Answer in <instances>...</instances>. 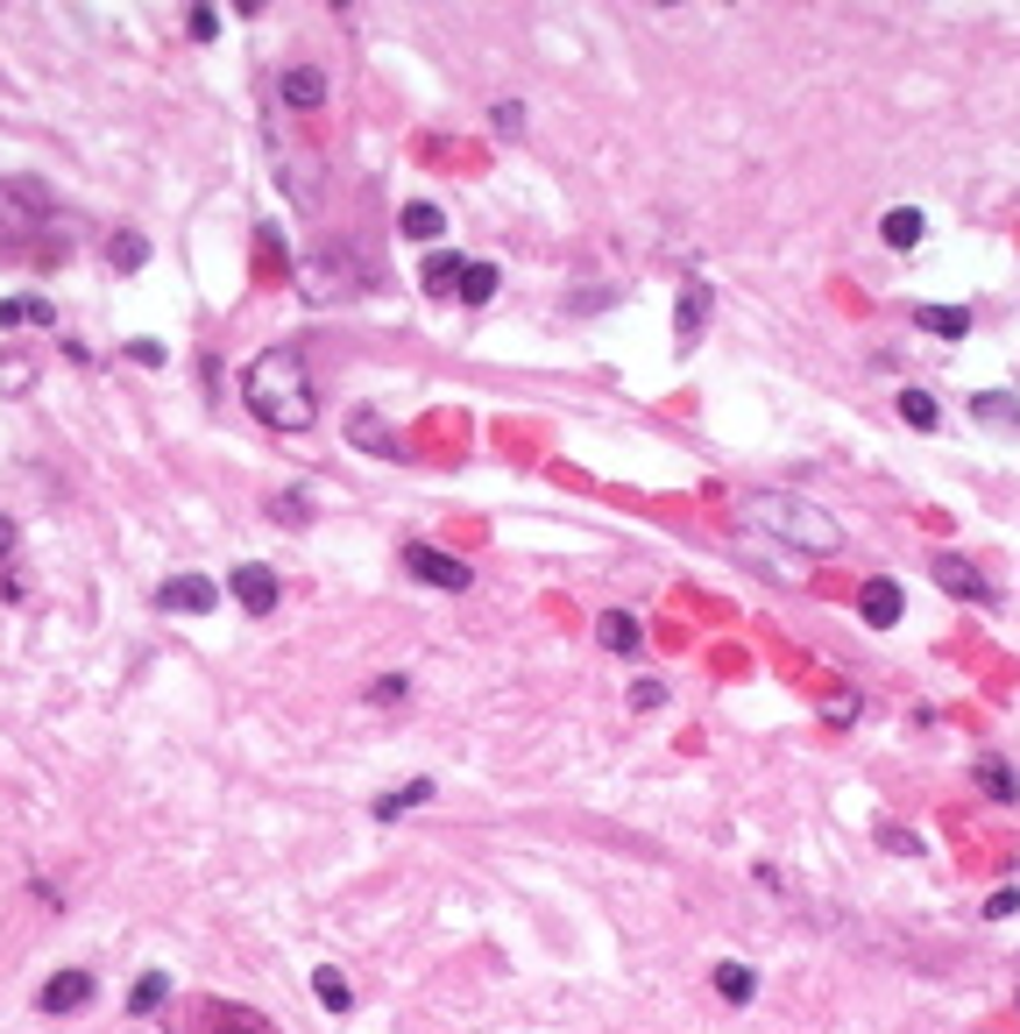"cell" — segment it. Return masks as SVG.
I'll return each mask as SVG.
<instances>
[{
  "mask_svg": "<svg viewBox=\"0 0 1020 1034\" xmlns=\"http://www.w3.org/2000/svg\"><path fill=\"white\" fill-rule=\"evenodd\" d=\"M242 404L263 418V426H277V432H305L312 418H320L312 376H305V362H298L291 348H263L242 369Z\"/></svg>",
  "mask_w": 1020,
  "mask_h": 1034,
  "instance_id": "6da1fadb",
  "label": "cell"
},
{
  "mask_svg": "<svg viewBox=\"0 0 1020 1034\" xmlns=\"http://www.w3.org/2000/svg\"><path fill=\"white\" fill-rule=\"evenodd\" d=\"M738 511H744V524H758L765 538H779V546H793V553H836L844 546V524L822 511V503L787 497V489H752Z\"/></svg>",
  "mask_w": 1020,
  "mask_h": 1034,
  "instance_id": "7a4b0ae2",
  "label": "cell"
},
{
  "mask_svg": "<svg viewBox=\"0 0 1020 1034\" xmlns=\"http://www.w3.org/2000/svg\"><path fill=\"white\" fill-rule=\"evenodd\" d=\"M404 574H418L426 589H454L461 595L475 581V567L454 560V553H440V546H426V538H412V546H404Z\"/></svg>",
  "mask_w": 1020,
  "mask_h": 1034,
  "instance_id": "3957f363",
  "label": "cell"
},
{
  "mask_svg": "<svg viewBox=\"0 0 1020 1034\" xmlns=\"http://www.w3.org/2000/svg\"><path fill=\"white\" fill-rule=\"evenodd\" d=\"M43 220H50V199H43L36 185H22V177H14V185H0V234H36Z\"/></svg>",
  "mask_w": 1020,
  "mask_h": 1034,
  "instance_id": "277c9868",
  "label": "cell"
},
{
  "mask_svg": "<svg viewBox=\"0 0 1020 1034\" xmlns=\"http://www.w3.org/2000/svg\"><path fill=\"white\" fill-rule=\"evenodd\" d=\"M228 589H234V603H242L248 617H269V609L283 603V581H277V567H263V560L234 567V574H228Z\"/></svg>",
  "mask_w": 1020,
  "mask_h": 1034,
  "instance_id": "5b68a950",
  "label": "cell"
},
{
  "mask_svg": "<svg viewBox=\"0 0 1020 1034\" xmlns=\"http://www.w3.org/2000/svg\"><path fill=\"white\" fill-rule=\"evenodd\" d=\"M185 1034H277V1027H269L255 1007H220V999H199Z\"/></svg>",
  "mask_w": 1020,
  "mask_h": 1034,
  "instance_id": "8992f818",
  "label": "cell"
},
{
  "mask_svg": "<svg viewBox=\"0 0 1020 1034\" xmlns=\"http://www.w3.org/2000/svg\"><path fill=\"white\" fill-rule=\"evenodd\" d=\"M213 603H220V581H206V574H171L157 589V609H171V617H206Z\"/></svg>",
  "mask_w": 1020,
  "mask_h": 1034,
  "instance_id": "52a82bcc",
  "label": "cell"
},
{
  "mask_svg": "<svg viewBox=\"0 0 1020 1034\" xmlns=\"http://www.w3.org/2000/svg\"><path fill=\"white\" fill-rule=\"evenodd\" d=\"M900 609H907V595H900V581H886V574H872L858 589V617L872 624V631H893L900 624Z\"/></svg>",
  "mask_w": 1020,
  "mask_h": 1034,
  "instance_id": "ba28073f",
  "label": "cell"
},
{
  "mask_svg": "<svg viewBox=\"0 0 1020 1034\" xmlns=\"http://www.w3.org/2000/svg\"><path fill=\"white\" fill-rule=\"evenodd\" d=\"M277 100L283 107H298V114H312L326 100V71L320 65H291V71H277Z\"/></svg>",
  "mask_w": 1020,
  "mask_h": 1034,
  "instance_id": "9c48e42d",
  "label": "cell"
},
{
  "mask_svg": "<svg viewBox=\"0 0 1020 1034\" xmlns=\"http://www.w3.org/2000/svg\"><path fill=\"white\" fill-rule=\"evenodd\" d=\"M36 1007H43V1013H79V1007H93V978H85V971H57V978L36 992Z\"/></svg>",
  "mask_w": 1020,
  "mask_h": 1034,
  "instance_id": "30bf717a",
  "label": "cell"
},
{
  "mask_svg": "<svg viewBox=\"0 0 1020 1034\" xmlns=\"http://www.w3.org/2000/svg\"><path fill=\"white\" fill-rule=\"evenodd\" d=\"M936 581L950 595H964V603H993V581H985L971 560H957V553H936Z\"/></svg>",
  "mask_w": 1020,
  "mask_h": 1034,
  "instance_id": "8fae6325",
  "label": "cell"
},
{
  "mask_svg": "<svg viewBox=\"0 0 1020 1034\" xmlns=\"http://www.w3.org/2000/svg\"><path fill=\"white\" fill-rule=\"evenodd\" d=\"M914 326L936 334V340H964L971 334V312L964 305H914Z\"/></svg>",
  "mask_w": 1020,
  "mask_h": 1034,
  "instance_id": "7c38bea8",
  "label": "cell"
},
{
  "mask_svg": "<svg viewBox=\"0 0 1020 1034\" xmlns=\"http://www.w3.org/2000/svg\"><path fill=\"white\" fill-rule=\"evenodd\" d=\"M397 228H404V242H440V234H447V213H440L432 199H412V206L397 213Z\"/></svg>",
  "mask_w": 1020,
  "mask_h": 1034,
  "instance_id": "4fadbf2b",
  "label": "cell"
},
{
  "mask_svg": "<svg viewBox=\"0 0 1020 1034\" xmlns=\"http://www.w3.org/2000/svg\"><path fill=\"white\" fill-rule=\"evenodd\" d=\"M461 269H468V263H461L454 248H432V256H426V269H418V283H426L432 298H447V291H461Z\"/></svg>",
  "mask_w": 1020,
  "mask_h": 1034,
  "instance_id": "5bb4252c",
  "label": "cell"
},
{
  "mask_svg": "<svg viewBox=\"0 0 1020 1034\" xmlns=\"http://www.w3.org/2000/svg\"><path fill=\"white\" fill-rule=\"evenodd\" d=\"M879 234H886V248H922V234H928V220L914 213V206H893L886 220H879Z\"/></svg>",
  "mask_w": 1020,
  "mask_h": 1034,
  "instance_id": "9a60e30c",
  "label": "cell"
},
{
  "mask_svg": "<svg viewBox=\"0 0 1020 1034\" xmlns=\"http://www.w3.org/2000/svg\"><path fill=\"white\" fill-rule=\"evenodd\" d=\"M716 992H723L730 1007H752V992H758V971H752V964H716Z\"/></svg>",
  "mask_w": 1020,
  "mask_h": 1034,
  "instance_id": "2e32d148",
  "label": "cell"
},
{
  "mask_svg": "<svg viewBox=\"0 0 1020 1034\" xmlns=\"http://www.w3.org/2000/svg\"><path fill=\"white\" fill-rule=\"evenodd\" d=\"M312 999H320L326 1013H348V1007H355V985L340 978L334 964H326V971H312Z\"/></svg>",
  "mask_w": 1020,
  "mask_h": 1034,
  "instance_id": "e0dca14e",
  "label": "cell"
},
{
  "mask_svg": "<svg viewBox=\"0 0 1020 1034\" xmlns=\"http://www.w3.org/2000/svg\"><path fill=\"white\" fill-rule=\"evenodd\" d=\"M595 631H603V646H610V652H638V646H645L638 617H624V609H603V624H595Z\"/></svg>",
  "mask_w": 1020,
  "mask_h": 1034,
  "instance_id": "ac0fdd59",
  "label": "cell"
},
{
  "mask_svg": "<svg viewBox=\"0 0 1020 1034\" xmlns=\"http://www.w3.org/2000/svg\"><path fill=\"white\" fill-rule=\"evenodd\" d=\"M497 263H468L461 269V305H489V298H497Z\"/></svg>",
  "mask_w": 1020,
  "mask_h": 1034,
  "instance_id": "d6986e66",
  "label": "cell"
},
{
  "mask_svg": "<svg viewBox=\"0 0 1020 1034\" xmlns=\"http://www.w3.org/2000/svg\"><path fill=\"white\" fill-rule=\"evenodd\" d=\"M702 320H709V291H702V283H687V291H681V312H673V334H681V340H695V334H702Z\"/></svg>",
  "mask_w": 1020,
  "mask_h": 1034,
  "instance_id": "ffe728a7",
  "label": "cell"
},
{
  "mask_svg": "<svg viewBox=\"0 0 1020 1034\" xmlns=\"http://www.w3.org/2000/svg\"><path fill=\"white\" fill-rule=\"evenodd\" d=\"M900 418H907L914 432H936L942 426V404L928 397V390H900Z\"/></svg>",
  "mask_w": 1020,
  "mask_h": 1034,
  "instance_id": "44dd1931",
  "label": "cell"
},
{
  "mask_svg": "<svg viewBox=\"0 0 1020 1034\" xmlns=\"http://www.w3.org/2000/svg\"><path fill=\"white\" fill-rule=\"evenodd\" d=\"M418 801H432V779H412V787H397V793H376V822H397L404 808H418Z\"/></svg>",
  "mask_w": 1020,
  "mask_h": 1034,
  "instance_id": "7402d4cb",
  "label": "cell"
},
{
  "mask_svg": "<svg viewBox=\"0 0 1020 1034\" xmlns=\"http://www.w3.org/2000/svg\"><path fill=\"white\" fill-rule=\"evenodd\" d=\"M171 999V971H142V985L128 992V1013H157Z\"/></svg>",
  "mask_w": 1020,
  "mask_h": 1034,
  "instance_id": "603a6c76",
  "label": "cell"
},
{
  "mask_svg": "<svg viewBox=\"0 0 1020 1034\" xmlns=\"http://www.w3.org/2000/svg\"><path fill=\"white\" fill-rule=\"evenodd\" d=\"M978 787L993 793V801H1020V779L999 766V758H985V766H978Z\"/></svg>",
  "mask_w": 1020,
  "mask_h": 1034,
  "instance_id": "cb8c5ba5",
  "label": "cell"
},
{
  "mask_svg": "<svg viewBox=\"0 0 1020 1034\" xmlns=\"http://www.w3.org/2000/svg\"><path fill=\"white\" fill-rule=\"evenodd\" d=\"M355 440H362V446H376V454H397V432H383L369 411H355Z\"/></svg>",
  "mask_w": 1020,
  "mask_h": 1034,
  "instance_id": "d4e9b609",
  "label": "cell"
},
{
  "mask_svg": "<svg viewBox=\"0 0 1020 1034\" xmlns=\"http://www.w3.org/2000/svg\"><path fill=\"white\" fill-rule=\"evenodd\" d=\"M404 695H412V681H404V673H383V681H369V701H376V709H397Z\"/></svg>",
  "mask_w": 1020,
  "mask_h": 1034,
  "instance_id": "484cf974",
  "label": "cell"
},
{
  "mask_svg": "<svg viewBox=\"0 0 1020 1034\" xmlns=\"http://www.w3.org/2000/svg\"><path fill=\"white\" fill-rule=\"evenodd\" d=\"M971 411L985 418V426H1020V411H1013V397H978Z\"/></svg>",
  "mask_w": 1020,
  "mask_h": 1034,
  "instance_id": "4316f807",
  "label": "cell"
},
{
  "mask_svg": "<svg viewBox=\"0 0 1020 1034\" xmlns=\"http://www.w3.org/2000/svg\"><path fill=\"white\" fill-rule=\"evenodd\" d=\"M185 14H192V36H199V43L220 36V8H206V0H199V8H185Z\"/></svg>",
  "mask_w": 1020,
  "mask_h": 1034,
  "instance_id": "83f0119b",
  "label": "cell"
},
{
  "mask_svg": "<svg viewBox=\"0 0 1020 1034\" xmlns=\"http://www.w3.org/2000/svg\"><path fill=\"white\" fill-rule=\"evenodd\" d=\"M22 320L28 326H57V305H50V298H22Z\"/></svg>",
  "mask_w": 1020,
  "mask_h": 1034,
  "instance_id": "f1b7e54d",
  "label": "cell"
},
{
  "mask_svg": "<svg viewBox=\"0 0 1020 1034\" xmlns=\"http://www.w3.org/2000/svg\"><path fill=\"white\" fill-rule=\"evenodd\" d=\"M879 844H886V850H907V858H914V850H922V836H914V829H893V822H886V829H879Z\"/></svg>",
  "mask_w": 1020,
  "mask_h": 1034,
  "instance_id": "f546056e",
  "label": "cell"
},
{
  "mask_svg": "<svg viewBox=\"0 0 1020 1034\" xmlns=\"http://www.w3.org/2000/svg\"><path fill=\"white\" fill-rule=\"evenodd\" d=\"M489 121H497V128L510 135V128H518V121H524V107H518V100H497V107H489Z\"/></svg>",
  "mask_w": 1020,
  "mask_h": 1034,
  "instance_id": "4dcf8cb0",
  "label": "cell"
},
{
  "mask_svg": "<svg viewBox=\"0 0 1020 1034\" xmlns=\"http://www.w3.org/2000/svg\"><path fill=\"white\" fill-rule=\"evenodd\" d=\"M631 701H638V709H659V701H667V687H659V681H638Z\"/></svg>",
  "mask_w": 1020,
  "mask_h": 1034,
  "instance_id": "1f68e13d",
  "label": "cell"
},
{
  "mask_svg": "<svg viewBox=\"0 0 1020 1034\" xmlns=\"http://www.w3.org/2000/svg\"><path fill=\"white\" fill-rule=\"evenodd\" d=\"M142 256H149V248H142V234H121V269H135Z\"/></svg>",
  "mask_w": 1020,
  "mask_h": 1034,
  "instance_id": "d6a6232c",
  "label": "cell"
},
{
  "mask_svg": "<svg viewBox=\"0 0 1020 1034\" xmlns=\"http://www.w3.org/2000/svg\"><path fill=\"white\" fill-rule=\"evenodd\" d=\"M1013 907H1020V893L1007 886V893H993V907H985V914H993V921H1007V914H1013Z\"/></svg>",
  "mask_w": 1020,
  "mask_h": 1034,
  "instance_id": "836d02e7",
  "label": "cell"
},
{
  "mask_svg": "<svg viewBox=\"0 0 1020 1034\" xmlns=\"http://www.w3.org/2000/svg\"><path fill=\"white\" fill-rule=\"evenodd\" d=\"M8 546H14V524H8V518H0V553H8Z\"/></svg>",
  "mask_w": 1020,
  "mask_h": 1034,
  "instance_id": "e575fe53",
  "label": "cell"
}]
</instances>
